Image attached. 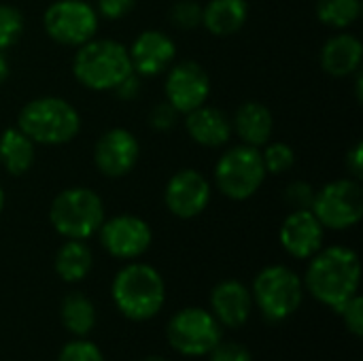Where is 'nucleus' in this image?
I'll return each mask as SVG.
<instances>
[{
	"mask_svg": "<svg viewBox=\"0 0 363 361\" xmlns=\"http://www.w3.org/2000/svg\"><path fill=\"white\" fill-rule=\"evenodd\" d=\"M311 260L304 281L306 289L321 304L340 311L359 289L362 266L357 253L349 247L336 245L319 249Z\"/></svg>",
	"mask_w": 363,
	"mask_h": 361,
	"instance_id": "1",
	"label": "nucleus"
},
{
	"mask_svg": "<svg viewBox=\"0 0 363 361\" xmlns=\"http://www.w3.org/2000/svg\"><path fill=\"white\" fill-rule=\"evenodd\" d=\"M72 74L87 89L108 91L117 89L134 70L125 45L111 38H91L77 49Z\"/></svg>",
	"mask_w": 363,
	"mask_h": 361,
	"instance_id": "2",
	"label": "nucleus"
},
{
	"mask_svg": "<svg viewBox=\"0 0 363 361\" xmlns=\"http://www.w3.org/2000/svg\"><path fill=\"white\" fill-rule=\"evenodd\" d=\"M17 128L34 140V145L57 147L70 143L81 130L79 111L64 98H34L17 115Z\"/></svg>",
	"mask_w": 363,
	"mask_h": 361,
	"instance_id": "3",
	"label": "nucleus"
},
{
	"mask_svg": "<svg viewBox=\"0 0 363 361\" xmlns=\"http://www.w3.org/2000/svg\"><path fill=\"white\" fill-rule=\"evenodd\" d=\"M113 300L121 315L132 321L155 317L166 300L162 274L149 264H130L113 281Z\"/></svg>",
	"mask_w": 363,
	"mask_h": 361,
	"instance_id": "4",
	"label": "nucleus"
},
{
	"mask_svg": "<svg viewBox=\"0 0 363 361\" xmlns=\"http://www.w3.org/2000/svg\"><path fill=\"white\" fill-rule=\"evenodd\" d=\"M104 219L102 198L87 187L62 189L49 206V221L53 230L68 240L89 238L100 230Z\"/></svg>",
	"mask_w": 363,
	"mask_h": 361,
	"instance_id": "5",
	"label": "nucleus"
},
{
	"mask_svg": "<svg viewBox=\"0 0 363 361\" xmlns=\"http://www.w3.org/2000/svg\"><path fill=\"white\" fill-rule=\"evenodd\" d=\"M266 168L262 153L251 145H234L221 153L215 164V185L217 189L236 202L249 200L266 181Z\"/></svg>",
	"mask_w": 363,
	"mask_h": 361,
	"instance_id": "6",
	"label": "nucleus"
},
{
	"mask_svg": "<svg viewBox=\"0 0 363 361\" xmlns=\"http://www.w3.org/2000/svg\"><path fill=\"white\" fill-rule=\"evenodd\" d=\"M302 296V281L287 266H268L253 281L251 298L255 300L259 311L272 321H283L291 317L300 309Z\"/></svg>",
	"mask_w": 363,
	"mask_h": 361,
	"instance_id": "7",
	"label": "nucleus"
},
{
	"mask_svg": "<svg viewBox=\"0 0 363 361\" xmlns=\"http://www.w3.org/2000/svg\"><path fill=\"white\" fill-rule=\"evenodd\" d=\"M311 211L328 230H349L363 217V189L357 179L345 177L315 191Z\"/></svg>",
	"mask_w": 363,
	"mask_h": 361,
	"instance_id": "8",
	"label": "nucleus"
},
{
	"mask_svg": "<svg viewBox=\"0 0 363 361\" xmlns=\"http://www.w3.org/2000/svg\"><path fill=\"white\" fill-rule=\"evenodd\" d=\"M43 28L53 43L81 47L98 32V13L85 0H55L43 13Z\"/></svg>",
	"mask_w": 363,
	"mask_h": 361,
	"instance_id": "9",
	"label": "nucleus"
},
{
	"mask_svg": "<svg viewBox=\"0 0 363 361\" xmlns=\"http://www.w3.org/2000/svg\"><path fill=\"white\" fill-rule=\"evenodd\" d=\"M166 336L179 353L200 357L221 343V323L204 309H183L168 321Z\"/></svg>",
	"mask_w": 363,
	"mask_h": 361,
	"instance_id": "10",
	"label": "nucleus"
},
{
	"mask_svg": "<svg viewBox=\"0 0 363 361\" xmlns=\"http://www.w3.org/2000/svg\"><path fill=\"white\" fill-rule=\"evenodd\" d=\"M164 94L166 102L177 113L185 115L206 104L211 96V77L204 70V66L194 60L172 62V66L166 70Z\"/></svg>",
	"mask_w": 363,
	"mask_h": 361,
	"instance_id": "11",
	"label": "nucleus"
},
{
	"mask_svg": "<svg viewBox=\"0 0 363 361\" xmlns=\"http://www.w3.org/2000/svg\"><path fill=\"white\" fill-rule=\"evenodd\" d=\"M100 245L117 260H136L151 247L153 232L149 223L136 215H115L104 219L100 230Z\"/></svg>",
	"mask_w": 363,
	"mask_h": 361,
	"instance_id": "12",
	"label": "nucleus"
},
{
	"mask_svg": "<svg viewBox=\"0 0 363 361\" xmlns=\"http://www.w3.org/2000/svg\"><path fill=\"white\" fill-rule=\"evenodd\" d=\"M140 157L138 138L125 128L106 130L94 147V164L100 174L108 179H121L134 170Z\"/></svg>",
	"mask_w": 363,
	"mask_h": 361,
	"instance_id": "13",
	"label": "nucleus"
},
{
	"mask_svg": "<svg viewBox=\"0 0 363 361\" xmlns=\"http://www.w3.org/2000/svg\"><path fill=\"white\" fill-rule=\"evenodd\" d=\"M164 202L174 217L194 219L204 213L211 202V183L202 172L194 168L179 170L166 183Z\"/></svg>",
	"mask_w": 363,
	"mask_h": 361,
	"instance_id": "14",
	"label": "nucleus"
},
{
	"mask_svg": "<svg viewBox=\"0 0 363 361\" xmlns=\"http://www.w3.org/2000/svg\"><path fill=\"white\" fill-rule=\"evenodd\" d=\"M128 55L134 74L155 77L172 66L177 57V45L166 32L145 30L132 40V45L128 47Z\"/></svg>",
	"mask_w": 363,
	"mask_h": 361,
	"instance_id": "15",
	"label": "nucleus"
},
{
	"mask_svg": "<svg viewBox=\"0 0 363 361\" xmlns=\"http://www.w3.org/2000/svg\"><path fill=\"white\" fill-rule=\"evenodd\" d=\"M323 236L325 228L311 209L291 211L279 230L283 249L298 260H311L323 247Z\"/></svg>",
	"mask_w": 363,
	"mask_h": 361,
	"instance_id": "16",
	"label": "nucleus"
},
{
	"mask_svg": "<svg viewBox=\"0 0 363 361\" xmlns=\"http://www.w3.org/2000/svg\"><path fill=\"white\" fill-rule=\"evenodd\" d=\"M185 130L194 143L208 149L223 147L232 138V121L228 115L208 104L185 113Z\"/></svg>",
	"mask_w": 363,
	"mask_h": 361,
	"instance_id": "17",
	"label": "nucleus"
},
{
	"mask_svg": "<svg viewBox=\"0 0 363 361\" xmlns=\"http://www.w3.org/2000/svg\"><path fill=\"white\" fill-rule=\"evenodd\" d=\"M253 298L240 281H221L211 294L215 319L225 328H240L251 315Z\"/></svg>",
	"mask_w": 363,
	"mask_h": 361,
	"instance_id": "18",
	"label": "nucleus"
},
{
	"mask_svg": "<svg viewBox=\"0 0 363 361\" xmlns=\"http://www.w3.org/2000/svg\"><path fill=\"white\" fill-rule=\"evenodd\" d=\"M363 57V45L362 40L355 34L349 32H338L334 36H330L323 47H321V68L330 74V77H351L359 70Z\"/></svg>",
	"mask_w": 363,
	"mask_h": 361,
	"instance_id": "19",
	"label": "nucleus"
},
{
	"mask_svg": "<svg viewBox=\"0 0 363 361\" xmlns=\"http://www.w3.org/2000/svg\"><path fill=\"white\" fill-rule=\"evenodd\" d=\"M232 132H236V136L251 147H264L274 132V119L272 113L266 104L249 100L242 102L232 119Z\"/></svg>",
	"mask_w": 363,
	"mask_h": 361,
	"instance_id": "20",
	"label": "nucleus"
},
{
	"mask_svg": "<svg viewBox=\"0 0 363 361\" xmlns=\"http://www.w3.org/2000/svg\"><path fill=\"white\" fill-rule=\"evenodd\" d=\"M249 17L247 0H208L202 6V26L213 36L236 34Z\"/></svg>",
	"mask_w": 363,
	"mask_h": 361,
	"instance_id": "21",
	"label": "nucleus"
},
{
	"mask_svg": "<svg viewBox=\"0 0 363 361\" xmlns=\"http://www.w3.org/2000/svg\"><path fill=\"white\" fill-rule=\"evenodd\" d=\"M34 140L28 138L17 126L0 134V164L11 177H23L34 164Z\"/></svg>",
	"mask_w": 363,
	"mask_h": 361,
	"instance_id": "22",
	"label": "nucleus"
},
{
	"mask_svg": "<svg viewBox=\"0 0 363 361\" xmlns=\"http://www.w3.org/2000/svg\"><path fill=\"white\" fill-rule=\"evenodd\" d=\"M94 266L89 247L83 240H66L55 253V272L66 283L83 281Z\"/></svg>",
	"mask_w": 363,
	"mask_h": 361,
	"instance_id": "23",
	"label": "nucleus"
},
{
	"mask_svg": "<svg viewBox=\"0 0 363 361\" xmlns=\"http://www.w3.org/2000/svg\"><path fill=\"white\" fill-rule=\"evenodd\" d=\"M62 323L68 332L77 336H85L87 332H91V328L96 326V309L89 298L79 291L68 294L62 304Z\"/></svg>",
	"mask_w": 363,
	"mask_h": 361,
	"instance_id": "24",
	"label": "nucleus"
},
{
	"mask_svg": "<svg viewBox=\"0 0 363 361\" xmlns=\"http://www.w3.org/2000/svg\"><path fill=\"white\" fill-rule=\"evenodd\" d=\"M317 19L334 30H347L362 15V0H317Z\"/></svg>",
	"mask_w": 363,
	"mask_h": 361,
	"instance_id": "25",
	"label": "nucleus"
},
{
	"mask_svg": "<svg viewBox=\"0 0 363 361\" xmlns=\"http://www.w3.org/2000/svg\"><path fill=\"white\" fill-rule=\"evenodd\" d=\"M262 153V162L266 168V174H285L296 166V151L287 143H266Z\"/></svg>",
	"mask_w": 363,
	"mask_h": 361,
	"instance_id": "26",
	"label": "nucleus"
},
{
	"mask_svg": "<svg viewBox=\"0 0 363 361\" xmlns=\"http://www.w3.org/2000/svg\"><path fill=\"white\" fill-rule=\"evenodd\" d=\"M23 32V15L13 4H0V51L13 47Z\"/></svg>",
	"mask_w": 363,
	"mask_h": 361,
	"instance_id": "27",
	"label": "nucleus"
},
{
	"mask_svg": "<svg viewBox=\"0 0 363 361\" xmlns=\"http://www.w3.org/2000/svg\"><path fill=\"white\" fill-rule=\"evenodd\" d=\"M170 21L174 28L194 30L202 26V6L196 0H179L170 9Z\"/></svg>",
	"mask_w": 363,
	"mask_h": 361,
	"instance_id": "28",
	"label": "nucleus"
},
{
	"mask_svg": "<svg viewBox=\"0 0 363 361\" xmlns=\"http://www.w3.org/2000/svg\"><path fill=\"white\" fill-rule=\"evenodd\" d=\"M315 200V189L306 181H294L285 187V202L291 206V211H302L311 209Z\"/></svg>",
	"mask_w": 363,
	"mask_h": 361,
	"instance_id": "29",
	"label": "nucleus"
},
{
	"mask_svg": "<svg viewBox=\"0 0 363 361\" xmlns=\"http://www.w3.org/2000/svg\"><path fill=\"white\" fill-rule=\"evenodd\" d=\"M57 361H104L100 349L94 345V343H87V340H72L68 343Z\"/></svg>",
	"mask_w": 363,
	"mask_h": 361,
	"instance_id": "30",
	"label": "nucleus"
},
{
	"mask_svg": "<svg viewBox=\"0 0 363 361\" xmlns=\"http://www.w3.org/2000/svg\"><path fill=\"white\" fill-rule=\"evenodd\" d=\"M338 313H342L347 328L351 330L353 336L362 338L363 336V298L359 294H355Z\"/></svg>",
	"mask_w": 363,
	"mask_h": 361,
	"instance_id": "31",
	"label": "nucleus"
},
{
	"mask_svg": "<svg viewBox=\"0 0 363 361\" xmlns=\"http://www.w3.org/2000/svg\"><path fill=\"white\" fill-rule=\"evenodd\" d=\"M208 355L211 361H253L249 349L238 343H219Z\"/></svg>",
	"mask_w": 363,
	"mask_h": 361,
	"instance_id": "32",
	"label": "nucleus"
},
{
	"mask_svg": "<svg viewBox=\"0 0 363 361\" xmlns=\"http://www.w3.org/2000/svg\"><path fill=\"white\" fill-rule=\"evenodd\" d=\"M177 115H179V113H177L168 102H160V104H155V106L151 109V113H149V126H151L153 130H157V132H166V130H170V128L174 126Z\"/></svg>",
	"mask_w": 363,
	"mask_h": 361,
	"instance_id": "33",
	"label": "nucleus"
},
{
	"mask_svg": "<svg viewBox=\"0 0 363 361\" xmlns=\"http://www.w3.org/2000/svg\"><path fill=\"white\" fill-rule=\"evenodd\" d=\"M136 0H98L96 13L102 15L104 19H121L132 11Z\"/></svg>",
	"mask_w": 363,
	"mask_h": 361,
	"instance_id": "34",
	"label": "nucleus"
},
{
	"mask_svg": "<svg viewBox=\"0 0 363 361\" xmlns=\"http://www.w3.org/2000/svg\"><path fill=\"white\" fill-rule=\"evenodd\" d=\"M345 166H347V172L351 179H357L362 181L363 177V145L362 143H355L349 151H347V157H345Z\"/></svg>",
	"mask_w": 363,
	"mask_h": 361,
	"instance_id": "35",
	"label": "nucleus"
},
{
	"mask_svg": "<svg viewBox=\"0 0 363 361\" xmlns=\"http://www.w3.org/2000/svg\"><path fill=\"white\" fill-rule=\"evenodd\" d=\"M6 77H9V62H6L4 53L0 51V83H4Z\"/></svg>",
	"mask_w": 363,
	"mask_h": 361,
	"instance_id": "36",
	"label": "nucleus"
},
{
	"mask_svg": "<svg viewBox=\"0 0 363 361\" xmlns=\"http://www.w3.org/2000/svg\"><path fill=\"white\" fill-rule=\"evenodd\" d=\"M2 209H4V189L0 185V215H2Z\"/></svg>",
	"mask_w": 363,
	"mask_h": 361,
	"instance_id": "37",
	"label": "nucleus"
},
{
	"mask_svg": "<svg viewBox=\"0 0 363 361\" xmlns=\"http://www.w3.org/2000/svg\"><path fill=\"white\" fill-rule=\"evenodd\" d=\"M143 361H168L166 357H160V355H151V357H145Z\"/></svg>",
	"mask_w": 363,
	"mask_h": 361,
	"instance_id": "38",
	"label": "nucleus"
}]
</instances>
